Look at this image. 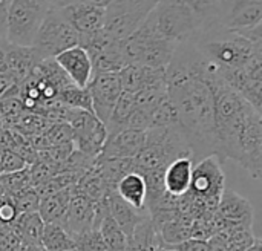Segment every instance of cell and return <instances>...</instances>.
<instances>
[{
    "mask_svg": "<svg viewBox=\"0 0 262 251\" xmlns=\"http://www.w3.org/2000/svg\"><path fill=\"white\" fill-rule=\"evenodd\" d=\"M166 89L190 144L193 164L215 155L213 95L206 78V60L190 41L177 46L166 67Z\"/></svg>",
    "mask_w": 262,
    "mask_h": 251,
    "instance_id": "cell-1",
    "label": "cell"
},
{
    "mask_svg": "<svg viewBox=\"0 0 262 251\" xmlns=\"http://www.w3.org/2000/svg\"><path fill=\"white\" fill-rule=\"evenodd\" d=\"M220 74L244 67L255 55L262 54V43H253L241 34L227 31L210 21L189 40Z\"/></svg>",
    "mask_w": 262,
    "mask_h": 251,
    "instance_id": "cell-2",
    "label": "cell"
},
{
    "mask_svg": "<svg viewBox=\"0 0 262 251\" xmlns=\"http://www.w3.org/2000/svg\"><path fill=\"white\" fill-rule=\"evenodd\" d=\"M178 158H192L190 144L180 126L150 127L146 130V144L132 159L137 173L166 170Z\"/></svg>",
    "mask_w": 262,
    "mask_h": 251,
    "instance_id": "cell-3",
    "label": "cell"
},
{
    "mask_svg": "<svg viewBox=\"0 0 262 251\" xmlns=\"http://www.w3.org/2000/svg\"><path fill=\"white\" fill-rule=\"evenodd\" d=\"M147 20L158 35L177 44L193 38L207 23L186 0H160Z\"/></svg>",
    "mask_w": 262,
    "mask_h": 251,
    "instance_id": "cell-4",
    "label": "cell"
},
{
    "mask_svg": "<svg viewBox=\"0 0 262 251\" xmlns=\"http://www.w3.org/2000/svg\"><path fill=\"white\" fill-rule=\"evenodd\" d=\"M177 46V43L158 35L147 17L130 37L123 40V51L127 64H138L152 69H166Z\"/></svg>",
    "mask_w": 262,
    "mask_h": 251,
    "instance_id": "cell-5",
    "label": "cell"
},
{
    "mask_svg": "<svg viewBox=\"0 0 262 251\" xmlns=\"http://www.w3.org/2000/svg\"><path fill=\"white\" fill-rule=\"evenodd\" d=\"M80 37L60 8H51L31 44L38 61L55 58L69 48L78 46Z\"/></svg>",
    "mask_w": 262,
    "mask_h": 251,
    "instance_id": "cell-6",
    "label": "cell"
},
{
    "mask_svg": "<svg viewBox=\"0 0 262 251\" xmlns=\"http://www.w3.org/2000/svg\"><path fill=\"white\" fill-rule=\"evenodd\" d=\"M51 8L45 0H11L5 40L14 46L31 48Z\"/></svg>",
    "mask_w": 262,
    "mask_h": 251,
    "instance_id": "cell-7",
    "label": "cell"
},
{
    "mask_svg": "<svg viewBox=\"0 0 262 251\" xmlns=\"http://www.w3.org/2000/svg\"><path fill=\"white\" fill-rule=\"evenodd\" d=\"M152 9L135 0H112L104 8L103 31L114 40H126L146 20Z\"/></svg>",
    "mask_w": 262,
    "mask_h": 251,
    "instance_id": "cell-8",
    "label": "cell"
},
{
    "mask_svg": "<svg viewBox=\"0 0 262 251\" xmlns=\"http://www.w3.org/2000/svg\"><path fill=\"white\" fill-rule=\"evenodd\" d=\"M262 21V0H218L213 23L221 28L244 34Z\"/></svg>",
    "mask_w": 262,
    "mask_h": 251,
    "instance_id": "cell-9",
    "label": "cell"
},
{
    "mask_svg": "<svg viewBox=\"0 0 262 251\" xmlns=\"http://www.w3.org/2000/svg\"><path fill=\"white\" fill-rule=\"evenodd\" d=\"M68 124L72 130L74 150L97 158L101 153V149L107 138L104 124L92 112L80 109L74 110Z\"/></svg>",
    "mask_w": 262,
    "mask_h": 251,
    "instance_id": "cell-10",
    "label": "cell"
},
{
    "mask_svg": "<svg viewBox=\"0 0 262 251\" xmlns=\"http://www.w3.org/2000/svg\"><path fill=\"white\" fill-rule=\"evenodd\" d=\"M243 169H246L252 178L259 179L262 175V118L259 112H255L246 123L236 146L233 158Z\"/></svg>",
    "mask_w": 262,
    "mask_h": 251,
    "instance_id": "cell-11",
    "label": "cell"
},
{
    "mask_svg": "<svg viewBox=\"0 0 262 251\" xmlns=\"http://www.w3.org/2000/svg\"><path fill=\"white\" fill-rule=\"evenodd\" d=\"M223 80L236 90L255 110L262 107V54L255 55L244 67L220 74Z\"/></svg>",
    "mask_w": 262,
    "mask_h": 251,
    "instance_id": "cell-12",
    "label": "cell"
},
{
    "mask_svg": "<svg viewBox=\"0 0 262 251\" xmlns=\"http://www.w3.org/2000/svg\"><path fill=\"white\" fill-rule=\"evenodd\" d=\"M92 113L106 126L112 110L123 94L118 74H95L88 84Z\"/></svg>",
    "mask_w": 262,
    "mask_h": 251,
    "instance_id": "cell-13",
    "label": "cell"
},
{
    "mask_svg": "<svg viewBox=\"0 0 262 251\" xmlns=\"http://www.w3.org/2000/svg\"><path fill=\"white\" fill-rule=\"evenodd\" d=\"M94 218H95V202L72 190V196L66 215L63 218L61 227L69 233L72 239H75L94 229Z\"/></svg>",
    "mask_w": 262,
    "mask_h": 251,
    "instance_id": "cell-14",
    "label": "cell"
},
{
    "mask_svg": "<svg viewBox=\"0 0 262 251\" xmlns=\"http://www.w3.org/2000/svg\"><path fill=\"white\" fill-rule=\"evenodd\" d=\"M54 60L75 86L88 87V84L94 77V71H92V61L88 52L81 46L69 48L64 52L58 54Z\"/></svg>",
    "mask_w": 262,
    "mask_h": 251,
    "instance_id": "cell-15",
    "label": "cell"
},
{
    "mask_svg": "<svg viewBox=\"0 0 262 251\" xmlns=\"http://www.w3.org/2000/svg\"><path fill=\"white\" fill-rule=\"evenodd\" d=\"M144 144H146V132L124 129V130L106 138V143L98 156L134 159L143 150Z\"/></svg>",
    "mask_w": 262,
    "mask_h": 251,
    "instance_id": "cell-16",
    "label": "cell"
},
{
    "mask_svg": "<svg viewBox=\"0 0 262 251\" xmlns=\"http://www.w3.org/2000/svg\"><path fill=\"white\" fill-rule=\"evenodd\" d=\"M66 20L75 29L78 37H86L100 32L104 25V9L89 5H66L60 8Z\"/></svg>",
    "mask_w": 262,
    "mask_h": 251,
    "instance_id": "cell-17",
    "label": "cell"
},
{
    "mask_svg": "<svg viewBox=\"0 0 262 251\" xmlns=\"http://www.w3.org/2000/svg\"><path fill=\"white\" fill-rule=\"evenodd\" d=\"M216 213L233 224H241L246 227H253V206L249 199L238 195L230 189H224L216 207Z\"/></svg>",
    "mask_w": 262,
    "mask_h": 251,
    "instance_id": "cell-18",
    "label": "cell"
},
{
    "mask_svg": "<svg viewBox=\"0 0 262 251\" xmlns=\"http://www.w3.org/2000/svg\"><path fill=\"white\" fill-rule=\"evenodd\" d=\"M118 74L121 89L127 94H137L147 86L166 80V69H152L138 64H127Z\"/></svg>",
    "mask_w": 262,
    "mask_h": 251,
    "instance_id": "cell-19",
    "label": "cell"
},
{
    "mask_svg": "<svg viewBox=\"0 0 262 251\" xmlns=\"http://www.w3.org/2000/svg\"><path fill=\"white\" fill-rule=\"evenodd\" d=\"M37 63H38V60H37L32 48L14 46L6 41L3 71H6L18 84H21L29 77V74L32 72V69Z\"/></svg>",
    "mask_w": 262,
    "mask_h": 251,
    "instance_id": "cell-20",
    "label": "cell"
},
{
    "mask_svg": "<svg viewBox=\"0 0 262 251\" xmlns=\"http://www.w3.org/2000/svg\"><path fill=\"white\" fill-rule=\"evenodd\" d=\"M107 204H109V213L111 218L115 221V224L121 229V232L129 238L135 227L149 216L147 212H138L134 207H130L127 202H124L117 192H109L107 193Z\"/></svg>",
    "mask_w": 262,
    "mask_h": 251,
    "instance_id": "cell-21",
    "label": "cell"
},
{
    "mask_svg": "<svg viewBox=\"0 0 262 251\" xmlns=\"http://www.w3.org/2000/svg\"><path fill=\"white\" fill-rule=\"evenodd\" d=\"M193 170L192 158H178L164 170V187L172 196H183L189 192Z\"/></svg>",
    "mask_w": 262,
    "mask_h": 251,
    "instance_id": "cell-22",
    "label": "cell"
},
{
    "mask_svg": "<svg viewBox=\"0 0 262 251\" xmlns=\"http://www.w3.org/2000/svg\"><path fill=\"white\" fill-rule=\"evenodd\" d=\"M115 192L124 202H127L135 210L147 212L146 210V182L140 173L137 172L127 173L124 178L118 181Z\"/></svg>",
    "mask_w": 262,
    "mask_h": 251,
    "instance_id": "cell-23",
    "label": "cell"
},
{
    "mask_svg": "<svg viewBox=\"0 0 262 251\" xmlns=\"http://www.w3.org/2000/svg\"><path fill=\"white\" fill-rule=\"evenodd\" d=\"M72 196V189H64L55 193H51L48 196L40 198L38 204V215L45 224H60L63 222V218L66 215L69 201Z\"/></svg>",
    "mask_w": 262,
    "mask_h": 251,
    "instance_id": "cell-24",
    "label": "cell"
},
{
    "mask_svg": "<svg viewBox=\"0 0 262 251\" xmlns=\"http://www.w3.org/2000/svg\"><path fill=\"white\" fill-rule=\"evenodd\" d=\"M43 225L45 222L41 221L38 212H34V213H20L15 222L9 229H12V232L20 238L21 245L40 247Z\"/></svg>",
    "mask_w": 262,
    "mask_h": 251,
    "instance_id": "cell-25",
    "label": "cell"
},
{
    "mask_svg": "<svg viewBox=\"0 0 262 251\" xmlns=\"http://www.w3.org/2000/svg\"><path fill=\"white\" fill-rule=\"evenodd\" d=\"M74 239L60 224H45L40 247L43 251H74Z\"/></svg>",
    "mask_w": 262,
    "mask_h": 251,
    "instance_id": "cell-26",
    "label": "cell"
},
{
    "mask_svg": "<svg viewBox=\"0 0 262 251\" xmlns=\"http://www.w3.org/2000/svg\"><path fill=\"white\" fill-rule=\"evenodd\" d=\"M72 190L78 195L89 198L94 202L101 201L103 198H106V195L109 192H114L106 186V182L101 179V176L97 173V170L94 167L81 176V179L78 181V184L75 187H72Z\"/></svg>",
    "mask_w": 262,
    "mask_h": 251,
    "instance_id": "cell-27",
    "label": "cell"
},
{
    "mask_svg": "<svg viewBox=\"0 0 262 251\" xmlns=\"http://www.w3.org/2000/svg\"><path fill=\"white\" fill-rule=\"evenodd\" d=\"M98 233L106 245L107 251H126L127 248V238L121 232V229L115 224V221L109 216H106L100 225H98Z\"/></svg>",
    "mask_w": 262,
    "mask_h": 251,
    "instance_id": "cell-28",
    "label": "cell"
},
{
    "mask_svg": "<svg viewBox=\"0 0 262 251\" xmlns=\"http://www.w3.org/2000/svg\"><path fill=\"white\" fill-rule=\"evenodd\" d=\"M57 101L74 109L92 112V103H91V95H89L88 87H78L74 83H68L58 92Z\"/></svg>",
    "mask_w": 262,
    "mask_h": 251,
    "instance_id": "cell-29",
    "label": "cell"
},
{
    "mask_svg": "<svg viewBox=\"0 0 262 251\" xmlns=\"http://www.w3.org/2000/svg\"><path fill=\"white\" fill-rule=\"evenodd\" d=\"M0 184L5 190V193L11 198H15L20 193L32 189L31 176H29V166L18 172H14V173L0 175Z\"/></svg>",
    "mask_w": 262,
    "mask_h": 251,
    "instance_id": "cell-30",
    "label": "cell"
},
{
    "mask_svg": "<svg viewBox=\"0 0 262 251\" xmlns=\"http://www.w3.org/2000/svg\"><path fill=\"white\" fill-rule=\"evenodd\" d=\"M169 126H180L178 124V117L177 112L166 97L152 112V120H150V127H169Z\"/></svg>",
    "mask_w": 262,
    "mask_h": 251,
    "instance_id": "cell-31",
    "label": "cell"
},
{
    "mask_svg": "<svg viewBox=\"0 0 262 251\" xmlns=\"http://www.w3.org/2000/svg\"><path fill=\"white\" fill-rule=\"evenodd\" d=\"M74 146L72 143H66V144H58V146H51L41 150H37V161L41 163H51V164H61L64 163L69 155L72 153ZM35 161V163H37Z\"/></svg>",
    "mask_w": 262,
    "mask_h": 251,
    "instance_id": "cell-32",
    "label": "cell"
},
{
    "mask_svg": "<svg viewBox=\"0 0 262 251\" xmlns=\"http://www.w3.org/2000/svg\"><path fill=\"white\" fill-rule=\"evenodd\" d=\"M74 251H107L98 230H91L74 239Z\"/></svg>",
    "mask_w": 262,
    "mask_h": 251,
    "instance_id": "cell-33",
    "label": "cell"
},
{
    "mask_svg": "<svg viewBox=\"0 0 262 251\" xmlns=\"http://www.w3.org/2000/svg\"><path fill=\"white\" fill-rule=\"evenodd\" d=\"M25 167H28V164L15 152H12L9 149L0 150V175L14 173V172H18Z\"/></svg>",
    "mask_w": 262,
    "mask_h": 251,
    "instance_id": "cell-34",
    "label": "cell"
},
{
    "mask_svg": "<svg viewBox=\"0 0 262 251\" xmlns=\"http://www.w3.org/2000/svg\"><path fill=\"white\" fill-rule=\"evenodd\" d=\"M15 202V207L18 210V213H34L38 212V204H40V198L37 195V192L34 189H29L23 193H20L18 196L12 198Z\"/></svg>",
    "mask_w": 262,
    "mask_h": 251,
    "instance_id": "cell-35",
    "label": "cell"
},
{
    "mask_svg": "<svg viewBox=\"0 0 262 251\" xmlns=\"http://www.w3.org/2000/svg\"><path fill=\"white\" fill-rule=\"evenodd\" d=\"M18 210L15 207V202L11 196L5 195L0 199V225L2 227H11L15 219L18 218Z\"/></svg>",
    "mask_w": 262,
    "mask_h": 251,
    "instance_id": "cell-36",
    "label": "cell"
},
{
    "mask_svg": "<svg viewBox=\"0 0 262 251\" xmlns=\"http://www.w3.org/2000/svg\"><path fill=\"white\" fill-rule=\"evenodd\" d=\"M189 2L206 20V23L209 25L210 21H213V15H215V8H216V2L218 0H186Z\"/></svg>",
    "mask_w": 262,
    "mask_h": 251,
    "instance_id": "cell-37",
    "label": "cell"
},
{
    "mask_svg": "<svg viewBox=\"0 0 262 251\" xmlns=\"http://www.w3.org/2000/svg\"><path fill=\"white\" fill-rule=\"evenodd\" d=\"M163 250L166 251H207V245H206V241H200V239H193V238H189L180 244H175V245H167V247H163Z\"/></svg>",
    "mask_w": 262,
    "mask_h": 251,
    "instance_id": "cell-38",
    "label": "cell"
},
{
    "mask_svg": "<svg viewBox=\"0 0 262 251\" xmlns=\"http://www.w3.org/2000/svg\"><path fill=\"white\" fill-rule=\"evenodd\" d=\"M9 3H11V0H0V40H3L6 37Z\"/></svg>",
    "mask_w": 262,
    "mask_h": 251,
    "instance_id": "cell-39",
    "label": "cell"
},
{
    "mask_svg": "<svg viewBox=\"0 0 262 251\" xmlns=\"http://www.w3.org/2000/svg\"><path fill=\"white\" fill-rule=\"evenodd\" d=\"M207 251H227V244L226 239L221 235H213L206 241Z\"/></svg>",
    "mask_w": 262,
    "mask_h": 251,
    "instance_id": "cell-40",
    "label": "cell"
},
{
    "mask_svg": "<svg viewBox=\"0 0 262 251\" xmlns=\"http://www.w3.org/2000/svg\"><path fill=\"white\" fill-rule=\"evenodd\" d=\"M112 0H66V5H75V3H81V5H89V6H97V8H106ZM64 5V6H66Z\"/></svg>",
    "mask_w": 262,
    "mask_h": 251,
    "instance_id": "cell-41",
    "label": "cell"
},
{
    "mask_svg": "<svg viewBox=\"0 0 262 251\" xmlns=\"http://www.w3.org/2000/svg\"><path fill=\"white\" fill-rule=\"evenodd\" d=\"M5 52H6V40H0V71L5 67Z\"/></svg>",
    "mask_w": 262,
    "mask_h": 251,
    "instance_id": "cell-42",
    "label": "cell"
},
{
    "mask_svg": "<svg viewBox=\"0 0 262 251\" xmlns=\"http://www.w3.org/2000/svg\"><path fill=\"white\" fill-rule=\"evenodd\" d=\"M246 251H262V242H261V239L259 238H256L255 239V242L247 248Z\"/></svg>",
    "mask_w": 262,
    "mask_h": 251,
    "instance_id": "cell-43",
    "label": "cell"
},
{
    "mask_svg": "<svg viewBox=\"0 0 262 251\" xmlns=\"http://www.w3.org/2000/svg\"><path fill=\"white\" fill-rule=\"evenodd\" d=\"M45 2L52 8H63L66 5V0H45Z\"/></svg>",
    "mask_w": 262,
    "mask_h": 251,
    "instance_id": "cell-44",
    "label": "cell"
},
{
    "mask_svg": "<svg viewBox=\"0 0 262 251\" xmlns=\"http://www.w3.org/2000/svg\"><path fill=\"white\" fill-rule=\"evenodd\" d=\"M135 2H138V3H141V5H144V6H147V8L154 9V8H155V5H157L160 0H135Z\"/></svg>",
    "mask_w": 262,
    "mask_h": 251,
    "instance_id": "cell-45",
    "label": "cell"
},
{
    "mask_svg": "<svg viewBox=\"0 0 262 251\" xmlns=\"http://www.w3.org/2000/svg\"><path fill=\"white\" fill-rule=\"evenodd\" d=\"M6 232V227H0V238H2V235Z\"/></svg>",
    "mask_w": 262,
    "mask_h": 251,
    "instance_id": "cell-46",
    "label": "cell"
},
{
    "mask_svg": "<svg viewBox=\"0 0 262 251\" xmlns=\"http://www.w3.org/2000/svg\"><path fill=\"white\" fill-rule=\"evenodd\" d=\"M157 251H166V250H163V248H160V250H157Z\"/></svg>",
    "mask_w": 262,
    "mask_h": 251,
    "instance_id": "cell-47",
    "label": "cell"
}]
</instances>
